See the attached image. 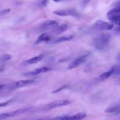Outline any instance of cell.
Masks as SVG:
<instances>
[{
    "label": "cell",
    "mask_w": 120,
    "mask_h": 120,
    "mask_svg": "<svg viewBox=\"0 0 120 120\" xmlns=\"http://www.w3.org/2000/svg\"><path fill=\"white\" fill-rule=\"evenodd\" d=\"M4 85H0V90H1V89H3V88H4Z\"/></svg>",
    "instance_id": "cell-27"
},
{
    "label": "cell",
    "mask_w": 120,
    "mask_h": 120,
    "mask_svg": "<svg viewBox=\"0 0 120 120\" xmlns=\"http://www.w3.org/2000/svg\"><path fill=\"white\" fill-rule=\"evenodd\" d=\"M74 38V36L72 35H64V36L60 37L57 38L56 40H55L53 42V43H60V42H64L66 41H69L72 40Z\"/></svg>",
    "instance_id": "cell-13"
},
{
    "label": "cell",
    "mask_w": 120,
    "mask_h": 120,
    "mask_svg": "<svg viewBox=\"0 0 120 120\" xmlns=\"http://www.w3.org/2000/svg\"><path fill=\"white\" fill-rule=\"evenodd\" d=\"M67 85H64V86H61V87L60 88H58L56 89V90H54V91H52V93L53 94H55V93H59L60 91H62V90H63L64 89L66 88L67 87Z\"/></svg>",
    "instance_id": "cell-20"
},
{
    "label": "cell",
    "mask_w": 120,
    "mask_h": 120,
    "mask_svg": "<svg viewBox=\"0 0 120 120\" xmlns=\"http://www.w3.org/2000/svg\"><path fill=\"white\" fill-rule=\"evenodd\" d=\"M51 40V37L48 34L46 33H43L41 35L38 37L37 40L35 41V44H38L42 42H45V41H49Z\"/></svg>",
    "instance_id": "cell-14"
},
{
    "label": "cell",
    "mask_w": 120,
    "mask_h": 120,
    "mask_svg": "<svg viewBox=\"0 0 120 120\" xmlns=\"http://www.w3.org/2000/svg\"><path fill=\"white\" fill-rule=\"evenodd\" d=\"M53 1L55 2H58V1H60V0H53Z\"/></svg>",
    "instance_id": "cell-29"
},
{
    "label": "cell",
    "mask_w": 120,
    "mask_h": 120,
    "mask_svg": "<svg viewBox=\"0 0 120 120\" xmlns=\"http://www.w3.org/2000/svg\"><path fill=\"white\" fill-rule=\"evenodd\" d=\"M113 75V71L112 70V68H111L109 71H107L105 72H104L103 74L101 75L99 77L98 79H100V81H104L106 80L107 79L109 78V77L111 75Z\"/></svg>",
    "instance_id": "cell-15"
},
{
    "label": "cell",
    "mask_w": 120,
    "mask_h": 120,
    "mask_svg": "<svg viewBox=\"0 0 120 120\" xmlns=\"http://www.w3.org/2000/svg\"><path fill=\"white\" fill-rule=\"evenodd\" d=\"M91 0H83V4L84 5H85V4H88V3H90V1H91Z\"/></svg>",
    "instance_id": "cell-24"
},
{
    "label": "cell",
    "mask_w": 120,
    "mask_h": 120,
    "mask_svg": "<svg viewBox=\"0 0 120 120\" xmlns=\"http://www.w3.org/2000/svg\"><path fill=\"white\" fill-rule=\"evenodd\" d=\"M117 114H120V108L118 111H117Z\"/></svg>",
    "instance_id": "cell-30"
},
{
    "label": "cell",
    "mask_w": 120,
    "mask_h": 120,
    "mask_svg": "<svg viewBox=\"0 0 120 120\" xmlns=\"http://www.w3.org/2000/svg\"><path fill=\"white\" fill-rule=\"evenodd\" d=\"M108 19L114 22L115 21L120 18V6L116 7L109 10L107 14Z\"/></svg>",
    "instance_id": "cell-6"
},
{
    "label": "cell",
    "mask_w": 120,
    "mask_h": 120,
    "mask_svg": "<svg viewBox=\"0 0 120 120\" xmlns=\"http://www.w3.org/2000/svg\"><path fill=\"white\" fill-rule=\"evenodd\" d=\"M94 26L97 30L101 31H109L112 30L114 27V25L112 24L101 20H98L95 22Z\"/></svg>",
    "instance_id": "cell-4"
},
{
    "label": "cell",
    "mask_w": 120,
    "mask_h": 120,
    "mask_svg": "<svg viewBox=\"0 0 120 120\" xmlns=\"http://www.w3.org/2000/svg\"><path fill=\"white\" fill-rule=\"evenodd\" d=\"M114 23H115V24H116V25H118L119 26H120V18L116 19V21H115L114 22Z\"/></svg>",
    "instance_id": "cell-22"
},
{
    "label": "cell",
    "mask_w": 120,
    "mask_h": 120,
    "mask_svg": "<svg viewBox=\"0 0 120 120\" xmlns=\"http://www.w3.org/2000/svg\"><path fill=\"white\" fill-rule=\"evenodd\" d=\"M60 120L58 119V118H56L55 119H52V120Z\"/></svg>",
    "instance_id": "cell-28"
},
{
    "label": "cell",
    "mask_w": 120,
    "mask_h": 120,
    "mask_svg": "<svg viewBox=\"0 0 120 120\" xmlns=\"http://www.w3.org/2000/svg\"><path fill=\"white\" fill-rule=\"evenodd\" d=\"M51 68L47 67H43L38 68L34 70L33 71H29V72H26V73L24 74V75L25 76H33V75H37L40 74L44 73V72H48V71H50Z\"/></svg>",
    "instance_id": "cell-9"
},
{
    "label": "cell",
    "mask_w": 120,
    "mask_h": 120,
    "mask_svg": "<svg viewBox=\"0 0 120 120\" xmlns=\"http://www.w3.org/2000/svg\"><path fill=\"white\" fill-rule=\"evenodd\" d=\"M53 14L56 15L61 17H66V16H71V17H78V14L77 11L73 9H67V10H56L53 11Z\"/></svg>",
    "instance_id": "cell-5"
},
{
    "label": "cell",
    "mask_w": 120,
    "mask_h": 120,
    "mask_svg": "<svg viewBox=\"0 0 120 120\" xmlns=\"http://www.w3.org/2000/svg\"><path fill=\"white\" fill-rule=\"evenodd\" d=\"M86 116V115L85 112H81L73 115H64L58 118L60 120H83Z\"/></svg>",
    "instance_id": "cell-7"
},
{
    "label": "cell",
    "mask_w": 120,
    "mask_h": 120,
    "mask_svg": "<svg viewBox=\"0 0 120 120\" xmlns=\"http://www.w3.org/2000/svg\"><path fill=\"white\" fill-rule=\"evenodd\" d=\"M115 30H116V31H118V32H120V26H119V27L116 28L115 29Z\"/></svg>",
    "instance_id": "cell-26"
},
{
    "label": "cell",
    "mask_w": 120,
    "mask_h": 120,
    "mask_svg": "<svg viewBox=\"0 0 120 120\" xmlns=\"http://www.w3.org/2000/svg\"><path fill=\"white\" fill-rule=\"evenodd\" d=\"M90 52H88L85 54H84V55H81L79 57L75 59L74 61H72L69 64L67 67L68 70H72V69L76 68L78 67L80 65H81L82 64H84L87 61L88 58L90 57Z\"/></svg>",
    "instance_id": "cell-2"
},
{
    "label": "cell",
    "mask_w": 120,
    "mask_h": 120,
    "mask_svg": "<svg viewBox=\"0 0 120 120\" xmlns=\"http://www.w3.org/2000/svg\"><path fill=\"white\" fill-rule=\"evenodd\" d=\"M11 58H12V56H11V54H4V55L0 56V60L1 61H7L10 60Z\"/></svg>",
    "instance_id": "cell-18"
},
{
    "label": "cell",
    "mask_w": 120,
    "mask_h": 120,
    "mask_svg": "<svg viewBox=\"0 0 120 120\" xmlns=\"http://www.w3.org/2000/svg\"><path fill=\"white\" fill-rule=\"evenodd\" d=\"M35 82L34 79H25V80H20L16 82L13 84V87L14 88H18L21 87L28 86L33 84Z\"/></svg>",
    "instance_id": "cell-10"
},
{
    "label": "cell",
    "mask_w": 120,
    "mask_h": 120,
    "mask_svg": "<svg viewBox=\"0 0 120 120\" xmlns=\"http://www.w3.org/2000/svg\"><path fill=\"white\" fill-rule=\"evenodd\" d=\"M12 100H8V101H6V102H1V103H0V108H1V107H5V106L7 105L8 104H9L10 102H12Z\"/></svg>",
    "instance_id": "cell-21"
},
{
    "label": "cell",
    "mask_w": 120,
    "mask_h": 120,
    "mask_svg": "<svg viewBox=\"0 0 120 120\" xmlns=\"http://www.w3.org/2000/svg\"><path fill=\"white\" fill-rule=\"evenodd\" d=\"M120 105H116L113 106V107H111L107 108L105 109V112L107 113H113L115 112H117L120 109Z\"/></svg>",
    "instance_id": "cell-16"
},
{
    "label": "cell",
    "mask_w": 120,
    "mask_h": 120,
    "mask_svg": "<svg viewBox=\"0 0 120 120\" xmlns=\"http://www.w3.org/2000/svg\"><path fill=\"white\" fill-rule=\"evenodd\" d=\"M10 11H11V10H10V9H6V10H2V11H0V17H1V16L5 15L10 13Z\"/></svg>",
    "instance_id": "cell-19"
},
{
    "label": "cell",
    "mask_w": 120,
    "mask_h": 120,
    "mask_svg": "<svg viewBox=\"0 0 120 120\" xmlns=\"http://www.w3.org/2000/svg\"><path fill=\"white\" fill-rule=\"evenodd\" d=\"M59 25V23L55 20H47L41 24V28L42 30H52Z\"/></svg>",
    "instance_id": "cell-8"
},
{
    "label": "cell",
    "mask_w": 120,
    "mask_h": 120,
    "mask_svg": "<svg viewBox=\"0 0 120 120\" xmlns=\"http://www.w3.org/2000/svg\"></svg>",
    "instance_id": "cell-31"
},
{
    "label": "cell",
    "mask_w": 120,
    "mask_h": 120,
    "mask_svg": "<svg viewBox=\"0 0 120 120\" xmlns=\"http://www.w3.org/2000/svg\"><path fill=\"white\" fill-rule=\"evenodd\" d=\"M70 104V101L67 100H59L54 101L53 102H50L45 107V109H51L53 108H58V107H63V106L68 105Z\"/></svg>",
    "instance_id": "cell-3"
},
{
    "label": "cell",
    "mask_w": 120,
    "mask_h": 120,
    "mask_svg": "<svg viewBox=\"0 0 120 120\" xmlns=\"http://www.w3.org/2000/svg\"><path fill=\"white\" fill-rule=\"evenodd\" d=\"M44 56L42 55H38L37 56H35L34 57L31 58L29 59L26 60L25 62V64L26 65H31V64H36V63H39L42 60Z\"/></svg>",
    "instance_id": "cell-12"
},
{
    "label": "cell",
    "mask_w": 120,
    "mask_h": 120,
    "mask_svg": "<svg viewBox=\"0 0 120 120\" xmlns=\"http://www.w3.org/2000/svg\"><path fill=\"white\" fill-rule=\"evenodd\" d=\"M111 36L107 33H101L97 35L93 41V46L98 50H103L108 46Z\"/></svg>",
    "instance_id": "cell-1"
},
{
    "label": "cell",
    "mask_w": 120,
    "mask_h": 120,
    "mask_svg": "<svg viewBox=\"0 0 120 120\" xmlns=\"http://www.w3.org/2000/svg\"><path fill=\"white\" fill-rule=\"evenodd\" d=\"M48 0H42V5H44V6L47 5V3H48Z\"/></svg>",
    "instance_id": "cell-23"
},
{
    "label": "cell",
    "mask_w": 120,
    "mask_h": 120,
    "mask_svg": "<svg viewBox=\"0 0 120 120\" xmlns=\"http://www.w3.org/2000/svg\"><path fill=\"white\" fill-rule=\"evenodd\" d=\"M116 60H117L119 63H120V53L118 55L117 57H116Z\"/></svg>",
    "instance_id": "cell-25"
},
{
    "label": "cell",
    "mask_w": 120,
    "mask_h": 120,
    "mask_svg": "<svg viewBox=\"0 0 120 120\" xmlns=\"http://www.w3.org/2000/svg\"><path fill=\"white\" fill-rule=\"evenodd\" d=\"M111 68L113 71V75L120 74V63L116 65H114Z\"/></svg>",
    "instance_id": "cell-17"
},
{
    "label": "cell",
    "mask_w": 120,
    "mask_h": 120,
    "mask_svg": "<svg viewBox=\"0 0 120 120\" xmlns=\"http://www.w3.org/2000/svg\"><path fill=\"white\" fill-rule=\"evenodd\" d=\"M68 28V25H67L66 24H63L61 25H58V26H56L55 28H54V30H52V33L54 34H56V35H58V34H61V33H64L67 30Z\"/></svg>",
    "instance_id": "cell-11"
}]
</instances>
